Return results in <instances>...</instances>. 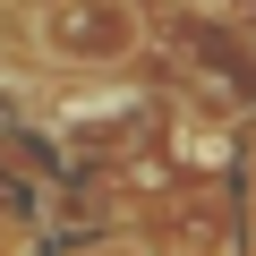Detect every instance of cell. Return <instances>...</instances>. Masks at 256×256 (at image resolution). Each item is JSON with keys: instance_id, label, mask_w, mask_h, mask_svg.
Segmentation results:
<instances>
[{"instance_id": "cell-1", "label": "cell", "mask_w": 256, "mask_h": 256, "mask_svg": "<svg viewBox=\"0 0 256 256\" xmlns=\"http://www.w3.org/2000/svg\"><path fill=\"white\" fill-rule=\"evenodd\" d=\"M34 43L68 68H120L146 52V18H137V0H43Z\"/></svg>"}, {"instance_id": "cell-2", "label": "cell", "mask_w": 256, "mask_h": 256, "mask_svg": "<svg viewBox=\"0 0 256 256\" xmlns=\"http://www.w3.org/2000/svg\"><path fill=\"white\" fill-rule=\"evenodd\" d=\"M230 18H239V26H248V34H256V0H230Z\"/></svg>"}]
</instances>
